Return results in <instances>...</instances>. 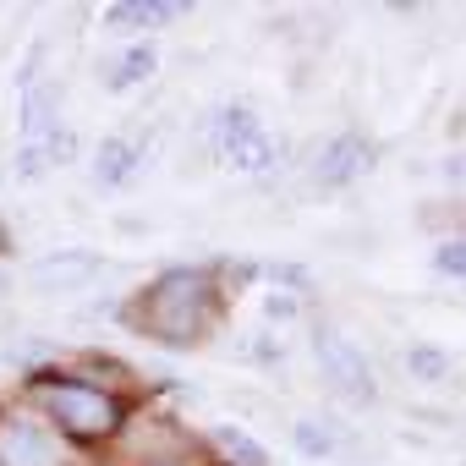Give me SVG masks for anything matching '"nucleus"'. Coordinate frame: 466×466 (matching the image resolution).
Masks as SVG:
<instances>
[{"instance_id": "ddd939ff", "label": "nucleus", "mask_w": 466, "mask_h": 466, "mask_svg": "<svg viewBox=\"0 0 466 466\" xmlns=\"http://www.w3.org/2000/svg\"><path fill=\"white\" fill-rule=\"evenodd\" d=\"M187 6H176V0H121V6L105 12L110 28H127V34H148V28H170Z\"/></svg>"}, {"instance_id": "a211bd4d", "label": "nucleus", "mask_w": 466, "mask_h": 466, "mask_svg": "<svg viewBox=\"0 0 466 466\" xmlns=\"http://www.w3.org/2000/svg\"><path fill=\"white\" fill-rule=\"evenodd\" d=\"M302 319V297L297 291H269L264 297V324H297Z\"/></svg>"}, {"instance_id": "9b49d317", "label": "nucleus", "mask_w": 466, "mask_h": 466, "mask_svg": "<svg viewBox=\"0 0 466 466\" xmlns=\"http://www.w3.org/2000/svg\"><path fill=\"white\" fill-rule=\"evenodd\" d=\"M77 154V137H72V127H61L56 137H45V143H23L17 148V159H12V176L17 181H45L56 165H66Z\"/></svg>"}, {"instance_id": "f3484780", "label": "nucleus", "mask_w": 466, "mask_h": 466, "mask_svg": "<svg viewBox=\"0 0 466 466\" xmlns=\"http://www.w3.org/2000/svg\"><path fill=\"white\" fill-rule=\"evenodd\" d=\"M242 346H248L242 357H248V362H258V368H280V362H286V340H280V335H269V329L248 335Z\"/></svg>"}, {"instance_id": "4468645a", "label": "nucleus", "mask_w": 466, "mask_h": 466, "mask_svg": "<svg viewBox=\"0 0 466 466\" xmlns=\"http://www.w3.org/2000/svg\"><path fill=\"white\" fill-rule=\"evenodd\" d=\"M291 444H297V455H308V461H335V455H346L340 428L324 422V417H297V422H291Z\"/></svg>"}, {"instance_id": "9d476101", "label": "nucleus", "mask_w": 466, "mask_h": 466, "mask_svg": "<svg viewBox=\"0 0 466 466\" xmlns=\"http://www.w3.org/2000/svg\"><path fill=\"white\" fill-rule=\"evenodd\" d=\"M137 165H143V137H105L99 148H94V181L105 187V192H116V187H127L132 176H137Z\"/></svg>"}, {"instance_id": "dca6fc26", "label": "nucleus", "mask_w": 466, "mask_h": 466, "mask_svg": "<svg viewBox=\"0 0 466 466\" xmlns=\"http://www.w3.org/2000/svg\"><path fill=\"white\" fill-rule=\"evenodd\" d=\"M428 269L439 280H466V237H439L428 253Z\"/></svg>"}, {"instance_id": "423d86ee", "label": "nucleus", "mask_w": 466, "mask_h": 466, "mask_svg": "<svg viewBox=\"0 0 466 466\" xmlns=\"http://www.w3.org/2000/svg\"><path fill=\"white\" fill-rule=\"evenodd\" d=\"M0 466H61L56 422L34 411H6L0 417Z\"/></svg>"}, {"instance_id": "f03ea898", "label": "nucleus", "mask_w": 466, "mask_h": 466, "mask_svg": "<svg viewBox=\"0 0 466 466\" xmlns=\"http://www.w3.org/2000/svg\"><path fill=\"white\" fill-rule=\"evenodd\" d=\"M34 395L50 411V422L72 439H110L121 428V400L110 390L77 379V373H50V379L34 384Z\"/></svg>"}, {"instance_id": "20e7f679", "label": "nucleus", "mask_w": 466, "mask_h": 466, "mask_svg": "<svg viewBox=\"0 0 466 466\" xmlns=\"http://www.w3.org/2000/svg\"><path fill=\"white\" fill-rule=\"evenodd\" d=\"M313 362H319V379L329 384V395L351 411H373L379 406V373L368 362V351L329 319L313 324Z\"/></svg>"}, {"instance_id": "7ed1b4c3", "label": "nucleus", "mask_w": 466, "mask_h": 466, "mask_svg": "<svg viewBox=\"0 0 466 466\" xmlns=\"http://www.w3.org/2000/svg\"><path fill=\"white\" fill-rule=\"evenodd\" d=\"M208 148H214L219 165H230L237 176H253V181L280 165L275 132L264 127V116L248 99H230V105L208 110Z\"/></svg>"}, {"instance_id": "0eeeda50", "label": "nucleus", "mask_w": 466, "mask_h": 466, "mask_svg": "<svg viewBox=\"0 0 466 466\" xmlns=\"http://www.w3.org/2000/svg\"><path fill=\"white\" fill-rule=\"evenodd\" d=\"M105 269V258L94 248H56V253H39L28 264V286L45 291V297H66V291H83L94 286Z\"/></svg>"}, {"instance_id": "f257e3e1", "label": "nucleus", "mask_w": 466, "mask_h": 466, "mask_svg": "<svg viewBox=\"0 0 466 466\" xmlns=\"http://www.w3.org/2000/svg\"><path fill=\"white\" fill-rule=\"evenodd\" d=\"M219 313V291L208 269H165L137 297V329H148L165 346H192L208 335Z\"/></svg>"}, {"instance_id": "2eb2a0df", "label": "nucleus", "mask_w": 466, "mask_h": 466, "mask_svg": "<svg viewBox=\"0 0 466 466\" xmlns=\"http://www.w3.org/2000/svg\"><path fill=\"white\" fill-rule=\"evenodd\" d=\"M208 439H214V450H219L230 466H269V450H264L248 428H237V422H219Z\"/></svg>"}, {"instance_id": "1a4fd4ad", "label": "nucleus", "mask_w": 466, "mask_h": 466, "mask_svg": "<svg viewBox=\"0 0 466 466\" xmlns=\"http://www.w3.org/2000/svg\"><path fill=\"white\" fill-rule=\"evenodd\" d=\"M154 66H159V50H154V45H121L116 56L99 61V83H105L110 94H132L137 83L154 77Z\"/></svg>"}, {"instance_id": "39448f33", "label": "nucleus", "mask_w": 466, "mask_h": 466, "mask_svg": "<svg viewBox=\"0 0 466 466\" xmlns=\"http://www.w3.org/2000/svg\"><path fill=\"white\" fill-rule=\"evenodd\" d=\"M373 165H379V143H373L368 132H335V137H324V143L313 148L308 176H313L319 192H346V187H357Z\"/></svg>"}, {"instance_id": "6e6552de", "label": "nucleus", "mask_w": 466, "mask_h": 466, "mask_svg": "<svg viewBox=\"0 0 466 466\" xmlns=\"http://www.w3.org/2000/svg\"><path fill=\"white\" fill-rule=\"evenodd\" d=\"M17 127H23V143H45V137L61 132V83H56V77H34V83H23Z\"/></svg>"}, {"instance_id": "f8f14e48", "label": "nucleus", "mask_w": 466, "mask_h": 466, "mask_svg": "<svg viewBox=\"0 0 466 466\" xmlns=\"http://www.w3.org/2000/svg\"><path fill=\"white\" fill-rule=\"evenodd\" d=\"M400 368H406V379H411V384L439 390V384H450V373H455V351H450L444 340H406Z\"/></svg>"}]
</instances>
